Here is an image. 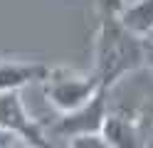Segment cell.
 Here are the masks:
<instances>
[{"label": "cell", "instance_id": "cell-6", "mask_svg": "<svg viewBox=\"0 0 153 148\" xmlns=\"http://www.w3.org/2000/svg\"><path fill=\"white\" fill-rule=\"evenodd\" d=\"M104 138L109 141V146H119V148H126V146H141L143 141H138L141 133L136 123L126 116H106L104 121V128H101Z\"/></svg>", "mask_w": 153, "mask_h": 148}, {"label": "cell", "instance_id": "cell-3", "mask_svg": "<svg viewBox=\"0 0 153 148\" xmlns=\"http://www.w3.org/2000/svg\"><path fill=\"white\" fill-rule=\"evenodd\" d=\"M0 126L5 131L15 133L22 141V146H37V148L50 146V138L45 136L42 126L27 114L25 101L20 96V89L0 91Z\"/></svg>", "mask_w": 153, "mask_h": 148}, {"label": "cell", "instance_id": "cell-9", "mask_svg": "<svg viewBox=\"0 0 153 148\" xmlns=\"http://www.w3.org/2000/svg\"><path fill=\"white\" fill-rule=\"evenodd\" d=\"M97 7L101 15H121L126 7V0H97Z\"/></svg>", "mask_w": 153, "mask_h": 148}, {"label": "cell", "instance_id": "cell-12", "mask_svg": "<svg viewBox=\"0 0 153 148\" xmlns=\"http://www.w3.org/2000/svg\"><path fill=\"white\" fill-rule=\"evenodd\" d=\"M128 3H131V0H126V5H128Z\"/></svg>", "mask_w": 153, "mask_h": 148}, {"label": "cell", "instance_id": "cell-8", "mask_svg": "<svg viewBox=\"0 0 153 148\" xmlns=\"http://www.w3.org/2000/svg\"><path fill=\"white\" fill-rule=\"evenodd\" d=\"M67 143L74 148H106L109 141L104 138V133H82V136H72L67 138Z\"/></svg>", "mask_w": 153, "mask_h": 148}, {"label": "cell", "instance_id": "cell-11", "mask_svg": "<svg viewBox=\"0 0 153 148\" xmlns=\"http://www.w3.org/2000/svg\"><path fill=\"white\" fill-rule=\"evenodd\" d=\"M143 39H146V47H148V54L153 57V30H151V32H148L146 37H143Z\"/></svg>", "mask_w": 153, "mask_h": 148}, {"label": "cell", "instance_id": "cell-7", "mask_svg": "<svg viewBox=\"0 0 153 148\" xmlns=\"http://www.w3.org/2000/svg\"><path fill=\"white\" fill-rule=\"evenodd\" d=\"M119 17L131 32L146 37L153 30V0H131Z\"/></svg>", "mask_w": 153, "mask_h": 148}, {"label": "cell", "instance_id": "cell-10", "mask_svg": "<svg viewBox=\"0 0 153 148\" xmlns=\"http://www.w3.org/2000/svg\"><path fill=\"white\" fill-rule=\"evenodd\" d=\"M15 143H22V141H20V138H17L15 133L5 131V128L0 126V148H3V146H15Z\"/></svg>", "mask_w": 153, "mask_h": 148}, {"label": "cell", "instance_id": "cell-2", "mask_svg": "<svg viewBox=\"0 0 153 148\" xmlns=\"http://www.w3.org/2000/svg\"><path fill=\"white\" fill-rule=\"evenodd\" d=\"M42 89H45L47 101L57 111L67 114V111L79 109L82 104H87L101 89V79L97 72L79 74V72H72V69L57 67V69H50L47 79L42 82Z\"/></svg>", "mask_w": 153, "mask_h": 148}, {"label": "cell", "instance_id": "cell-5", "mask_svg": "<svg viewBox=\"0 0 153 148\" xmlns=\"http://www.w3.org/2000/svg\"><path fill=\"white\" fill-rule=\"evenodd\" d=\"M47 74H50V67L42 62H20V59L0 62V91L22 89L32 82H45Z\"/></svg>", "mask_w": 153, "mask_h": 148}, {"label": "cell", "instance_id": "cell-4", "mask_svg": "<svg viewBox=\"0 0 153 148\" xmlns=\"http://www.w3.org/2000/svg\"><path fill=\"white\" fill-rule=\"evenodd\" d=\"M106 96H109V89L101 86L87 104H82L79 109H74V111L62 114V118L54 126V131L59 136H64V138L82 136V133H101L104 121H106V116H109Z\"/></svg>", "mask_w": 153, "mask_h": 148}, {"label": "cell", "instance_id": "cell-1", "mask_svg": "<svg viewBox=\"0 0 153 148\" xmlns=\"http://www.w3.org/2000/svg\"><path fill=\"white\" fill-rule=\"evenodd\" d=\"M94 57H97L94 72L99 74L101 86L111 89L121 77L143 67L151 54H148L146 39L136 32H131L121 22L119 15H101Z\"/></svg>", "mask_w": 153, "mask_h": 148}]
</instances>
